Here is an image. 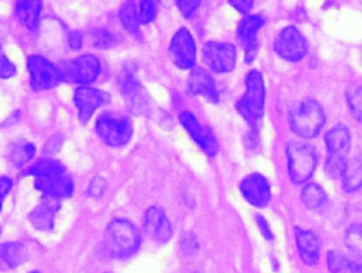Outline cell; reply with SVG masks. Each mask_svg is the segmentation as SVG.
Instances as JSON below:
<instances>
[{
	"label": "cell",
	"mask_w": 362,
	"mask_h": 273,
	"mask_svg": "<svg viewBox=\"0 0 362 273\" xmlns=\"http://www.w3.org/2000/svg\"><path fill=\"white\" fill-rule=\"evenodd\" d=\"M132 122L123 115L103 112L96 120V133L109 146L126 144L132 137Z\"/></svg>",
	"instance_id": "6"
},
{
	"label": "cell",
	"mask_w": 362,
	"mask_h": 273,
	"mask_svg": "<svg viewBox=\"0 0 362 273\" xmlns=\"http://www.w3.org/2000/svg\"><path fill=\"white\" fill-rule=\"evenodd\" d=\"M229 3L240 13H247L253 6V0H229Z\"/></svg>",
	"instance_id": "38"
},
{
	"label": "cell",
	"mask_w": 362,
	"mask_h": 273,
	"mask_svg": "<svg viewBox=\"0 0 362 273\" xmlns=\"http://www.w3.org/2000/svg\"><path fill=\"white\" fill-rule=\"evenodd\" d=\"M263 17L259 14H250L243 17V20L238 25V40L245 47L253 41H256V34L263 25Z\"/></svg>",
	"instance_id": "23"
},
{
	"label": "cell",
	"mask_w": 362,
	"mask_h": 273,
	"mask_svg": "<svg viewBox=\"0 0 362 273\" xmlns=\"http://www.w3.org/2000/svg\"><path fill=\"white\" fill-rule=\"evenodd\" d=\"M119 86H120V91H122L129 108L133 109V112H137V113L148 112V108H150L148 96L130 72L124 71L120 75Z\"/></svg>",
	"instance_id": "13"
},
{
	"label": "cell",
	"mask_w": 362,
	"mask_h": 273,
	"mask_svg": "<svg viewBox=\"0 0 362 273\" xmlns=\"http://www.w3.org/2000/svg\"><path fill=\"white\" fill-rule=\"evenodd\" d=\"M27 66L30 72V83L34 91L51 89L61 81L57 66L41 55L28 57Z\"/></svg>",
	"instance_id": "9"
},
{
	"label": "cell",
	"mask_w": 362,
	"mask_h": 273,
	"mask_svg": "<svg viewBox=\"0 0 362 273\" xmlns=\"http://www.w3.org/2000/svg\"><path fill=\"white\" fill-rule=\"evenodd\" d=\"M105 187H106L105 180H103L102 177H95V178L90 181L89 187H88V192H89L90 197L98 198V197H100V195L103 194Z\"/></svg>",
	"instance_id": "37"
},
{
	"label": "cell",
	"mask_w": 362,
	"mask_h": 273,
	"mask_svg": "<svg viewBox=\"0 0 362 273\" xmlns=\"http://www.w3.org/2000/svg\"><path fill=\"white\" fill-rule=\"evenodd\" d=\"M246 91L236 103V110L249 123L257 122L264 110L266 89L264 82L259 71L252 69L246 75Z\"/></svg>",
	"instance_id": "4"
},
{
	"label": "cell",
	"mask_w": 362,
	"mask_h": 273,
	"mask_svg": "<svg viewBox=\"0 0 362 273\" xmlns=\"http://www.w3.org/2000/svg\"><path fill=\"white\" fill-rule=\"evenodd\" d=\"M256 219H257V225H259V228H260V231H262L263 236H264V238H267V239H273L272 232H270V229H269V225H267L266 219H264V218H262L260 215H257V216H256Z\"/></svg>",
	"instance_id": "40"
},
{
	"label": "cell",
	"mask_w": 362,
	"mask_h": 273,
	"mask_svg": "<svg viewBox=\"0 0 362 273\" xmlns=\"http://www.w3.org/2000/svg\"><path fill=\"white\" fill-rule=\"evenodd\" d=\"M31 273H40V272H31Z\"/></svg>",
	"instance_id": "43"
},
{
	"label": "cell",
	"mask_w": 362,
	"mask_h": 273,
	"mask_svg": "<svg viewBox=\"0 0 362 273\" xmlns=\"http://www.w3.org/2000/svg\"><path fill=\"white\" fill-rule=\"evenodd\" d=\"M242 195L255 207H264L270 201V187L267 180L260 174H250L240 182Z\"/></svg>",
	"instance_id": "15"
},
{
	"label": "cell",
	"mask_w": 362,
	"mask_h": 273,
	"mask_svg": "<svg viewBox=\"0 0 362 273\" xmlns=\"http://www.w3.org/2000/svg\"><path fill=\"white\" fill-rule=\"evenodd\" d=\"M315 165L317 154L311 146L297 141L287 146V171L293 182H305L308 178H311Z\"/></svg>",
	"instance_id": "5"
},
{
	"label": "cell",
	"mask_w": 362,
	"mask_h": 273,
	"mask_svg": "<svg viewBox=\"0 0 362 273\" xmlns=\"http://www.w3.org/2000/svg\"><path fill=\"white\" fill-rule=\"evenodd\" d=\"M296 243L300 257L307 265H315L320 257V239L318 236L305 229H296Z\"/></svg>",
	"instance_id": "20"
},
{
	"label": "cell",
	"mask_w": 362,
	"mask_h": 273,
	"mask_svg": "<svg viewBox=\"0 0 362 273\" xmlns=\"http://www.w3.org/2000/svg\"><path fill=\"white\" fill-rule=\"evenodd\" d=\"M119 18L122 25L130 33V34H139V27H140V20H139V13L137 7L132 0H127L122 4L119 10Z\"/></svg>",
	"instance_id": "26"
},
{
	"label": "cell",
	"mask_w": 362,
	"mask_h": 273,
	"mask_svg": "<svg viewBox=\"0 0 362 273\" xmlns=\"http://www.w3.org/2000/svg\"><path fill=\"white\" fill-rule=\"evenodd\" d=\"M348 106L354 117L362 120V86H356L346 95Z\"/></svg>",
	"instance_id": "31"
},
{
	"label": "cell",
	"mask_w": 362,
	"mask_h": 273,
	"mask_svg": "<svg viewBox=\"0 0 362 273\" xmlns=\"http://www.w3.org/2000/svg\"><path fill=\"white\" fill-rule=\"evenodd\" d=\"M187 86L192 95L204 96L208 102H216L219 98L214 78L204 68H194L191 71Z\"/></svg>",
	"instance_id": "16"
},
{
	"label": "cell",
	"mask_w": 362,
	"mask_h": 273,
	"mask_svg": "<svg viewBox=\"0 0 362 273\" xmlns=\"http://www.w3.org/2000/svg\"><path fill=\"white\" fill-rule=\"evenodd\" d=\"M34 184L47 197H52L57 199L71 197L74 191V184L66 174L52 177H35Z\"/></svg>",
	"instance_id": "17"
},
{
	"label": "cell",
	"mask_w": 362,
	"mask_h": 273,
	"mask_svg": "<svg viewBox=\"0 0 362 273\" xmlns=\"http://www.w3.org/2000/svg\"><path fill=\"white\" fill-rule=\"evenodd\" d=\"M327 158L325 173L331 178H339L348 163V154L351 149L349 130L345 126H335L325 134Z\"/></svg>",
	"instance_id": "1"
},
{
	"label": "cell",
	"mask_w": 362,
	"mask_h": 273,
	"mask_svg": "<svg viewBox=\"0 0 362 273\" xmlns=\"http://www.w3.org/2000/svg\"><path fill=\"white\" fill-rule=\"evenodd\" d=\"M35 154V147L33 143L28 141H18L13 146L11 153H10V158L14 164L21 165L24 163H27L28 160H31Z\"/></svg>",
	"instance_id": "29"
},
{
	"label": "cell",
	"mask_w": 362,
	"mask_h": 273,
	"mask_svg": "<svg viewBox=\"0 0 362 273\" xmlns=\"http://www.w3.org/2000/svg\"><path fill=\"white\" fill-rule=\"evenodd\" d=\"M327 265L331 273H362V265H358L338 252L327 255Z\"/></svg>",
	"instance_id": "25"
},
{
	"label": "cell",
	"mask_w": 362,
	"mask_h": 273,
	"mask_svg": "<svg viewBox=\"0 0 362 273\" xmlns=\"http://www.w3.org/2000/svg\"><path fill=\"white\" fill-rule=\"evenodd\" d=\"M92 41L96 48H109L115 44L113 35L106 30H95L92 33Z\"/></svg>",
	"instance_id": "33"
},
{
	"label": "cell",
	"mask_w": 362,
	"mask_h": 273,
	"mask_svg": "<svg viewBox=\"0 0 362 273\" xmlns=\"http://www.w3.org/2000/svg\"><path fill=\"white\" fill-rule=\"evenodd\" d=\"M325 123V115L318 102L305 99L290 112L291 130L304 139H311L320 133Z\"/></svg>",
	"instance_id": "3"
},
{
	"label": "cell",
	"mask_w": 362,
	"mask_h": 273,
	"mask_svg": "<svg viewBox=\"0 0 362 273\" xmlns=\"http://www.w3.org/2000/svg\"><path fill=\"white\" fill-rule=\"evenodd\" d=\"M140 235L136 226L126 219H113L105 231V246L115 257H126L136 252Z\"/></svg>",
	"instance_id": "2"
},
{
	"label": "cell",
	"mask_w": 362,
	"mask_h": 273,
	"mask_svg": "<svg viewBox=\"0 0 362 273\" xmlns=\"http://www.w3.org/2000/svg\"><path fill=\"white\" fill-rule=\"evenodd\" d=\"M170 57L181 69H191L197 61V48L191 33L187 28H180L170 42Z\"/></svg>",
	"instance_id": "11"
},
{
	"label": "cell",
	"mask_w": 362,
	"mask_h": 273,
	"mask_svg": "<svg viewBox=\"0 0 362 273\" xmlns=\"http://www.w3.org/2000/svg\"><path fill=\"white\" fill-rule=\"evenodd\" d=\"M16 75V66L11 61H8V58L4 55L3 50L0 48V78L7 79Z\"/></svg>",
	"instance_id": "35"
},
{
	"label": "cell",
	"mask_w": 362,
	"mask_h": 273,
	"mask_svg": "<svg viewBox=\"0 0 362 273\" xmlns=\"http://www.w3.org/2000/svg\"><path fill=\"white\" fill-rule=\"evenodd\" d=\"M59 208V201L52 197H45L28 215L31 225L38 231H49L54 226V219Z\"/></svg>",
	"instance_id": "18"
},
{
	"label": "cell",
	"mask_w": 362,
	"mask_h": 273,
	"mask_svg": "<svg viewBox=\"0 0 362 273\" xmlns=\"http://www.w3.org/2000/svg\"><path fill=\"white\" fill-rule=\"evenodd\" d=\"M274 51L287 61H300L307 52V41L296 27L288 25L276 37Z\"/></svg>",
	"instance_id": "10"
},
{
	"label": "cell",
	"mask_w": 362,
	"mask_h": 273,
	"mask_svg": "<svg viewBox=\"0 0 362 273\" xmlns=\"http://www.w3.org/2000/svg\"><path fill=\"white\" fill-rule=\"evenodd\" d=\"M75 105L78 108V116L82 123H86L93 112L109 100V95L95 88H78L74 95Z\"/></svg>",
	"instance_id": "14"
},
{
	"label": "cell",
	"mask_w": 362,
	"mask_h": 273,
	"mask_svg": "<svg viewBox=\"0 0 362 273\" xmlns=\"http://www.w3.org/2000/svg\"><path fill=\"white\" fill-rule=\"evenodd\" d=\"M301 201L308 209H318L325 204L327 195L318 184L310 182L301 190Z\"/></svg>",
	"instance_id": "27"
},
{
	"label": "cell",
	"mask_w": 362,
	"mask_h": 273,
	"mask_svg": "<svg viewBox=\"0 0 362 273\" xmlns=\"http://www.w3.org/2000/svg\"><path fill=\"white\" fill-rule=\"evenodd\" d=\"M344 240L352 253L362 257V226L361 225L349 228L345 233Z\"/></svg>",
	"instance_id": "30"
},
{
	"label": "cell",
	"mask_w": 362,
	"mask_h": 273,
	"mask_svg": "<svg viewBox=\"0 0 362 273\" xmlns=\"http://www.w3.org/2000/svg\"><path fill=\"white\" fill-rule=\"evenodd\" d=\"M180 122L184 126V129L189 133V136L195 140L197 144H199V147L208 154V156H215L218 151V143L215 136L212 134V132L202 126L197 117L189 113V112H182L180 115Z\"/></svg>",
	"instance_id": "12"
},
{
	"label": "cell",
	"mask_w": 362,
	"mask_h": 273,
	"mask_svg": "<svg viewBox=\"0 0 362 273\" xmlns=\"http://www.w3.org/2000/svg\"><path fill=\"white\" fill-rule=\"evenodd\" d=\"M144 228L146 231L157 240V242H167L171 235V225L160 208H148L144 215Z\"/></svg>",
	"instance_id": "19"
},
{
	"label": "cell",
	"mask_w": 362,
	"mask_h": 273,
	"mask_svg": "<svg viewBox=\"0 0 362 273\" xmlns=\"http://www.w3.org/2000/svg\"><path fill=\"white\" fill-rule=\"evenodd\" d=\"M202 58L205 64L216 74L229 72L236 62V51L232 44L209 41L202 48Z\"/></svg>",
	"instance_id": "8"
},
{
	"label": "cell",
	"mask_w": 362,
	"mask_h": 273,
	"mask_svg": "<svg viewBox=\"0 0 362 273\" xmlns=\"http://www.w3.org/2000/svg\"><path fill=\"white\" fill-rule=\"evenodd\" d=\"M27 249L18 242H8L0 245V257L10 266L17 267L27 260Z\"/></svg>",
	"instance_id": "24"
},
{
	"label": "cell",
	"mask_w": 362,
	"mask_h": 273,
	"mask_svg": "<svg viewBox=\"0 0 362 273\" xmlns=\"http://www.w3.org/2000/svg\"><path fill=\"white\" fill-rule=\"evenodd\" d=\"M342 187L346 192H354L362 188V157L349 160L341 175Z\"/></svg>",
	"instance_id": "22"
},
{
	"label": "cell",
	"mask_w": 362,
	"mask_h": 273,
	"mask_svg": "<svg viewBox=\"0 0 362 273\" xmlns=\"http://www.w3.org/2000/svg\"><path fill=\"white\" fill-rule=\"evenodd\" d=\"M0 211H1V201H0Z\"/></svg>",
	"instance_id": "42"
},
{
	"label": "cell",
	"mask_w": 362,
	"mask_h": 273,
	"mask_svg": "<svg viewBox=\"0 0 362 273\" xmlns=\"http://www.w3.org/2000/svg\"><path fill=\"white\" fill-rule=\"evenodd\" d=\"M199 1L201 0H177V6H178L181 14L185 18H189L195 14L197 8L199 7Z\"/></svg>",
	"instance_id": "36"
},
{
	"label": "cell",
	"mask_w": 362,
	"mask_h": 273,
	"mask_svg": "<svg viewBox=\"0 0 362 273\" xmlns=\"http://www.w3.org/2000/svg\"><path fill=\"white\" fill-rule=\"evenodd\" d=\"M61 81L75 83H89L96 79L100 71V62L95 55L85 54L72 61L57 66Z\"/></svg>",
	"instance_id": "7"
},
{
	"label": "cell",
	"mask_w": 362,
	"mask_h": 273,
	"mask_svg": "<svg viewBox=\"0 0 362 273\" xmlns=\"http://www.w3.org/2000/svg\"><path fill=\"white\" fill-rule=\"evenodd\" d=\"M137 13H139L140 23L143 24L151 23L156 18V13H157L154 0H139Z\"/></svg>",
	"instance_id": "32"
},
{
	"label": "cell",
	"mask_w": 362,
	"mask_h": 273,
	"mask_svg": "<svg viewBox=\"0 0 362 273\" xmlns=\"http://www.w3.org/2000/svg\"><path fill=\"white\" fill-rule=\"evenodd\" d=\"M180 243H181L182 252L187 253V255H191V253H194V252L198 250V240H197L195 235L191 233V232L182 233Z\"/></svg>",
	"instance_id": "34"
},
{
	"label": "cell",
	"mask_w": 362,
	"mask_h": 273,
	"mask_svg": "<svg viewBox=\"0 0 362 273\" xmlns=\"http://www.w3.org/2000/svg\"><path fill=\"white\" fill-rule=\"evenodd\" d=\"M30 174L35 177H52V175H61L65 174V168L61 163L51 160V158H45V160H40L37 164H34L30 170Z\"/></svg>",
	"instance_id": "28"
},
{
	"label": "cell",
	"mask_w": 362,
	"mask_h": 273,
	"mask_svg": "<svg viewBox=\"0 0 362 273\" xmlns=\"http://www.w3.org/2000/svg\"><path fill=\"white\" fill-rule=\"evenodd\" d=\"M13 187V181L8 177H0V199L4 198Z\"/></svg>",
	"instance_id": "39"
},
{
	"label": "cell",
	"mask_w": 362,
	"mask_h": 273,
	"mask_svg": "<svg viewBox=\"0 0 362 273\" xmlns=\"http://www.w3.org/2000/svg\"><path fill=\"white\" fill-rule=\"evenodd\" d=\"M41 8V0H17L14 6V13L24 27L34 30L38 25Z\"/></svg>",
	"instance_id": "21"
},
{
	"label": "cell",
	"mask_w": 362,
	"mask_h": 273,
	"mask_svg": "<svg viewBox=\"0 0 362 273\" xmlns=\"http://www.w3.org/2000/svg\"><path fill=\"white\" fill-rule=\"evenodd\" d=\"M68 41H69V45L74 48V50H78L81 48L82 45V37L79 33H75L72 31L69 35H68Z\"/></svg>",
	"instance_id": "41"
}]
</instances>
